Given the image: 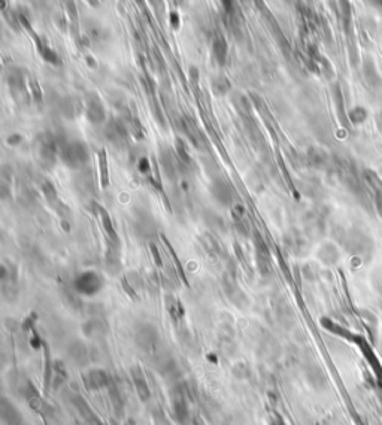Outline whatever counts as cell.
Wrapping results in <instances>:
<instances>
[{
  "instance_id": "obj_1",
  "label": "cell",
  "mask_w": 382,
  "mask_h": 425,
  "mask_svg": "<svg viewBox=\"0 0 382 425\" xmlns=\"http://www.w3.org/2000/svg\"><path fill=\"white\" fill-rule=\"evenodd\" d=\"M61 158L69 167L78 169V167L84 166L88 161V149L81 142H70V143L63 146Z\"/></svg>"
},
{
  "instance_id": "obj_2",
  "label": "cell",
  "mask_w": 382,
  "mask_h": 425,
  "mask_svg": "<svg viewBox=\"0 0 382 425\" xmlns=\"http://www.w3.org/2000/svg\"><path fill=\"white\" fill-rule=\"evenodd\" d=\"M74 287L79 294L84 295H94L103 287L102 278L94 271H84L78 276L74 282Z\"/></svg>"
},
{
  "instance_id": "obj_3",
  "label": "cell",
  "mask_w": 382,
  "mask_h": 425,
  "mask_svg": "<svg viewBox=\"0 0 382 425\" xmlns=\"http://www.w3.org/2000/svg\"><path fill=\"white\" fill-rule=\"evenodd\" d=\"M85 114H87V118L88 121H91L93 124H100L105 121V109L102 106V103L99 102V98H90L87 102V109H85Z\"/></svg>"
},
{
  "instance_id": "obj_4",
  "label": "cell",
  "mask_w": 382,
  "mask_h": 425,
  "mask_svg": "<svg viewBox=\"0 0 382 425\" xmlns=\"http://www.w3.org/2000/svg\"><path fill=\"white\" fill-rule=\"evenodd\" d=\"M96 215L99 216V219H100V224H102V227H103V230H105V233L108 234V237H109V240H111V243H114V245H116L118 243V240H116V232H115L114 226H112V221H111V216L108 215V212L100 206V205H96Z\"/></svg>"
},
{
  "instance_id": "obj_5",
  "label": "cell",
  "mask_w": 382,
  "mask_h": 425,
  "mask_svg": "<svg viewBox=\"0 0 382 425\" xmlns=\"http://www.w3.org/2000/svg\"><path fill=\"white\" fill-rule=\"evenodd\" d=\"M56 153H57L56 143L51 137H46L39 143V154L40 158H43L45 161H53L56 158Z\"/></svg>"
},
{
  "instance_id": "obj_6",
  "label": "cell",
  "mask_w": 382,
  "mask_h": 425,
  "mask_svg": "<svg viewBox=\"0 0 382 425\" xmlns=\"http://www.w3.org/2000/svg\"><path fill=\"white\" fill-rule=\"evenodd\" d=\"M99 170H100V187L105 190L109 185V169H108V157L105 149L99 153Z\"/></svg>"
},
{
  "instance_id": "obj_7",
  "label": "cell",
  "mask_w": 382,
  "mask_h": 425,
  "mask_svg": "<svg viewBox=\"0 0 382 425\" xmlns=\"http://www.w3.org/2000/svg\"><path fill=\"white\" fill-rule=\"evenodd\" d=\"M212 193L215 195V198H217L220 203H223V205H227V203L231 202V193H230L229 187H227L224 182H221V181H218V182L215 184Z\"/></svg>"
},
{
  "instance_id": "obj_8",
  "label": "cell",
  "mask_w": 382,
  "mask_h": 425,
  "mask_svg": "<svg viewBox=\"0 0 382 425\" xmlns=\"http://www.w3.org/2000/svg\"><path fill=\"white\" fill-rule=\"evenodd\" d=\"M213 54H215V58L217 61L223 66L226 63V58H227V43L223 36H218L215 39L213 42Z\"/></svg>"
},
{
  "instance_id": "obj_9",
  "label": "cell",
  "mask_w": 382,
  "mask_h": 425,
  "mask_svg": "<svg viewBox=\"0 0 382 425\" xmlns=\"http://www.w3.org/2000/svg\"><path fill=\"white\" fill-rule=\"evenodd\" d=\"M132 374H133L134 384H136V388H137V391H139L140 397H142V398H147V397H148V394H150V391H148V385H147V382H145V378H144V374H142L140 368L133 367V370H132Z\"/></svg>"
},
{
  "instance_id": "obj_10",
  "label": "cell",
  "mask_w": 382,
  "mask_h": 425,
  "mask_svg": "<svg viewBox=\"0 0 382 425\" xmlns=\"http://www.w3.org/2000/svg\"><path fill=\"white\" fill-rule=\"evenodd\" d=\"M200 242H202V245H203V248H205V251L208 252L209 255H217L218 254V243H217V240L210 236V234H208V233H205L202 237H200Z\"/></svg>"
},
{
  "instance_id": "obj_11",
  "label": "cell",
  "mask_w": 382,
  "mask_h": 425,
  "mask_svg": "<svg viewBox=\"0 0 382 425\" xmlns=\"http://www.w3.org/2000/svg\"><path fill=\"white\" fill-rule=\"evenodd\" d=\"M175 148H176V154H178L179 161H181V163H184V164H190L191 157L188 155V153H187V148H185L184 142L178 139V140H176V143H175Z\"/></svg>"
},
{
  "instance_id": "obj_12",
  "label": "cell",
  "mask_w": 382,
  "mask_h": 425,
  "mask_svg": "<svg viewBox=\"0 0 382 425\" xmlns=\"http://www.w3.org/2000/svg\"><path fill=\"white\" fill-rule=\"evenodd\" d=\"M230 90V82L227 78H218V79H215L213 81V91L218 94V96H223V94H226L227 91Z\"/></svg>"
},
{
  "instance_id": "obj_13",
  "label": "cell",
  "mask_w": 382,
  "mask_h": 425,
  "mask_svg": "<svg viewBox=\"0 0 382 425\" xmlns=\"http://www.w3.org/2000/svg\"><path fill=\"white\" fill-rule=\"evenodd\" d=\"M90 381L93 382V385L94 387H103V385H106V382H108V378H106V374L103 373V371H100V370H96V371H91L90 373Z\"/></svg>"
},
{
  "instance_id": "obj_14",
  "label": "cell",
  "mask_w": 382,
  "mask_h": 425,
  "mask_svg": "<svg viewBox=\"0 0 382 425\" xmlns=\"http://www.w3.org/2000/svg\"><path fill=\"white\" fill-rule=\"evenodd\" d=\"M366 116H367V111L364 108H360V106L354 108L351 111V114H349V118H351V121L354 124H362L364 119H366Z\"/></svg>"
},
{
  "instance_id": "obj_15",
  "label": "cell",
  "mask_w": 382,
  "mask_h": 425,
  "mask_svg": "<svg viewBox=\"0 0 382 425\" xmlns=\"http://www.w3.org/2000/svg\"><path fill=\"white\" fill-rule=\"evenodd\" d=\"M42 190H43V194H45L46 200H48L51 205H54V203L57 202V191H56V188H54V185H53L51 182H45L43 187H42Z\"/></svg>"
},
{
  "instance_id": "obj_16",
  "label": "cell",
  "mask_w": 382,
  "mask_h": 425,
  "mask_svg": "<svg viewBox=\"0 0 382 425\" xmlns=\"http://www.w3.org/2000/svg\"><path fill=\"white\" fill-rule=\"evenodd\" d=\"M168 309H169L171 315H172L175 319L181 318V316H182V313H184V310H182V306H181V303H179L178 300H173V298H169V303H168Z\"/></svg>"
},
{
  "instance_id": "obj_17",
  "label": "cell",
  "mask_w": 382,
  "mask_h": 425,
  "mask_svg": "<svg viewBox=\"0 0 382 425\" xmlns=\"http://www.w3.org/2000/svg\"><path fill=\"white\" fill-rule=\"evenodd\" d=\"M137 167H139V172H140V173L145 174V176H148V179H153V174H151L153 167H151V164H150L148 158L142 157V158L139 160V163H137Z\"/></svg>"
},
{
  "instance_id": "obj_18",
  "label": "cell",
  "mask_w": 382,
  "mask_h": 425,
  "mask_svg": "<svg viewBox=\"0 0 382 425\" xmlns=\"http://www.w3.org/2000/svg\"><path fill=\"white\" fill-rule=\"evenodd\" d=\"M150 248H151V254H153L155 263H157L158 266H161V257H160V254H158V249H157V246H155L154 243H151V245H150Z\"/></svg>"
},
{
  "instance_id": "obj_19",
  "label": "cell",
  "mask_w": 382,
  "mask_h": 425,
  "mask_svg": "<svg viewBox=\"0 0 382 425\" xmlns=\"http://www.w3.org/2000/svg\"><path fill=\"white\" fill-rule=\"evenodd\" d=\"M172 24L173 27H178V21H176V15L175 14H172Z\"/></svg>"
},
{
  "instance_id": "obj_20",
  "label": "cell",
  "mask_w": 382,
  "mask_h": 425,
  "mask_svg": "<svg viewBox=\"0 0 382 425\" xmlns=\"http://www.w3.org/2000/svg\"><path fill=\"white\" fill-rule=\"evenodd\" d=\"M372 2H373L375 5H378L379 8H382V0H372Z\"/></svg>"
}]
</instances>
